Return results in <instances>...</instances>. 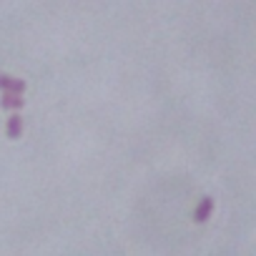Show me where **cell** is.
Instances as JSON below:
<instances>
[{"label":"cell","instance_id":"6da1fadb","mask_svg":"<svg viewBox=\"0 0 256 256\" xmlns=\"http://www.w3.org/2000/svg\"><path fill=\"white\" fill-rule=\"evenodd\" d=\"M26 80H20V78H10V76H0V90L3 93H18V96H23L26 93Z\"/></svg>","mask_w":256,"mask_h":256},{"label":"cell","instance_id":"7a4b0ae2","mask_svg":"<svg viewBox=\"0 0 256 256\" xmlns=\"http://www.w3.org/2000/svg\"><path fill=\"white\" fill-rule=\"evenodd\" d=\"M6 134H8L10 141H16V138L23 136V118L18 116V110H13V116H10V120H8V128H6Z\"/></svg>","mask_w":256,"mask_h":256},{"label":"cell","instance_id":"3957f363","mask_svg":"<svg viewBox=\"0 0 256 256\" xmlns=\"http://www.w3.org/2000/svg\"><path fill=\"white\" fill-rule=\"evenodd\" d=\"M211 211H214V201L206 196V198H201V204L196 206V211H194V218H196L198 224H204V221L211 216Z\"/></svg>","mask_w":256,"mask_h":256},{"label":"cell","instance_id":"277c9868","mask_svg":"<svg viewBox=\"0 0 256 256\" xmlns=\"http://www.w3.org/2000/svg\"><path fill=\"white\" fill-rule=\"evenodd\" d=\"M0 108H6V110H20L23 108V98L18 93H3V98H0Z\"/></svg>","mask_w":256,"mask_h":256}]
</instances>
